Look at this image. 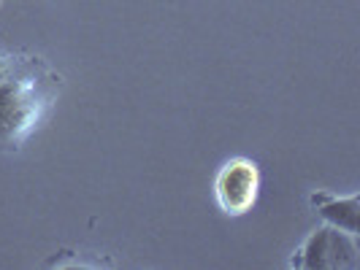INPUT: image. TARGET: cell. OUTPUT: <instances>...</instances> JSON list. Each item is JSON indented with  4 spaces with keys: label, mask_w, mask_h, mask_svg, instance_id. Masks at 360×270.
<instances>
[{
    "label": "cell",
    "mask_w": 360,
    "mask_h": 270,
    "mask_svg": "<svg viewBox=\"0 0 360 270\" xmlns=\"http://www.w3.org/2000/svg\"><path fill=\"white\" fill-rule=\"evenodd\" d=\"M49 95L41 90V79L30 73H8L0 81V144H17L38 122Z\"/></svg>",
    "instance_id": "obj_1"
},
{
    "label": "cell",
    "mask_w": 360,
    "mask_h": 270,
    "mask_svg": "<svg viewBox=\"0 0 360 270\" xmlns=\"http://www.w3.org/2000/svg\"><path fill=\"white\" fill-rule=\"evenodd\" d=\"M292 268L304 270H355L360 268L358 235L325 224L309 235L290 259Z\"/></svg>",
    "instance_id": "obj_2"
},
{
    "label": "cell",
    "mask_w": 360,
    "mask_h": 270,
    "mask_svg": "<svg viewBox=\"0 0 360 270\" xmlns=\"http://www.w3.org/2000/svg\"><path fill=\"white\" fill-rule=\"evenodd\" d=\"M257 187H260L257 165L250 160H231L228 165H222L217 176V200L225 214L238 216L255 205Z\"/></svg>",
    "instance_id": "obj_3"
},
{
    "label": "cell",
    "mask_w": 360,
    "mask_h": 270,
    "mask_svg": "<svg viewBox=\"0 0 360 270\" xmlns=\"http://www.w3.org/2000/svg\"><path fill=\"white\" fill-rule=\"evenodd\" d=\"M314 208L320 211L328 224L339 227L344 233H352L358 235V211H360V203L358 195H349V198H336V195H314L311 198Z\"/></svg>",
    "instance_id": "obj_4"
},
{
    "label": "cell",
    "mask_w": 360,
    "mask_h": 270,
    "mask_svg": "<svg viewBox=\"0 0 360 270\" xmlns=\"http://www.w3.org/2000/svg\"><path fill=\"white\" fill-rule=\"evenodd\" d=\"M8 73H11V65H8V62L0 57V81H3V79H8Z\"/></svg>",
    "instance_id": "obj_5"
}]
</instances>
